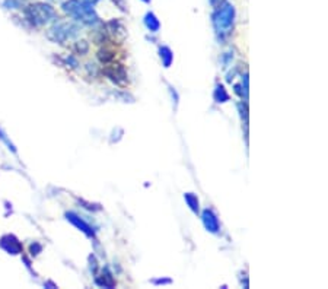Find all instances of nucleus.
Returning a JSON list of instances; mask_svg holds the SVG:
<instances>
[{"label":"nucleus","instance_id":"f257e3e1","mask_svg":"<svg viewBox=\"0 0 328 289\" xmlns=\"http://www.w3.org/2000/svg\"><path fill=\"white\" fill-rule=\"evenodd\" d=\"M63 11L67 12L73 18L83 21V22L92 23L96 19L94 9L86 3V2H79V0H69L63 5Z\"/></svg>","mask_w":328,"mask_h":289},{"label":"nucleus","instance_id":"f03ea898","mask_svg":"<svg viewBox=\"0 0 328 289\" xmlns=\"http://www.w3.org/2000/svg\"><path fill=\"white\" fill-rule=\"evenodd\" d=\"M26 15L35 25H44L54 18V11L47 3H34L26 9Z\"/></svg>","mask_w":328,"mask_h":289},{"label":"nucleus","instance_id":"7ed1b4c3","mask_svg":"<svg viewBox=\"0 0 328 289\" xmlns=\"http://www.w3.org/2000/svg\"><path fill=\"white\" fill-rule=\"evenodd\" d=\"M235 11L231 5H226L223 6L221 11L217 12V15L214 16V23H216V28L219 29V33H228L232 26L234 22Z\"/></svg>","mask_w":328,"mask_h":289},{"label":"nucleus","instance_id":"20e7f679","mask_svg":"<svg viewBox=\"0 0 328 289\" xmlns=\"http://www.w3.org/2000/svg\"><path fill=\"white\" fill-rule=\"evenodd\" d=\"M71 29H75V26H71L70 23H57L54 25L50 33H48V37L53 40V41H57V43H63L66 41L67 38H70L71 35L75 33H71Z\"/></svg>","mask_w":328,"mask_h":289},{"label":"nucleus","instance_id":"39448f33","mask_svg":"<svg viewBox=\"0 0 328 289\" xmlns=\"http://www.w3.org/2000/svg\"><path fill=\"white\" fill-rule=\"evenodd\" d=\"M0 247L9 254H19L22 253V244L18 241L15 235H5L0 238Z\"/></svg>","mask_w":328,"mask_h":289},{"label":"nucleus","instance_id":"423d86ee","mask_svg":"<svg viewBox=\"0 0 328 289\" xmlns=\"http://www.w3.org/2000/svg\"><path fill=\"white\" fill-rule=\"evenodd\" d=\"M203 222H204V227L211 232H216L219 230V223H217V219L216 216L211 213L210 210H204L203 212Z\"/></svg>","mask_w":328,"mask_h":289},{"label":"nucleus","instance_id":"0eeeda50","mask_svg":"<svg viewBox=\"0 0 328 289\" xmlns=\"http://www.w3.org/2000/svg\"><path fill=\"white\" fill-rule=\"evenodd\" d=\"M67 219L70 220L73 225H76L78 228H81L83 232H86L89 237H92V235H94V232H92V230H91V227H89L88 223H85L81 218H78L75 213H67Z\"/></svg>","mask_w":328,"mask_h":289},{"label":"nucleus","instance_id":"6e6552de","mask_svg":"<svg viewBox=\"0 0 328 289\" xmlns=\"http://www.w3.org/2000/svg\"><path fill=\"white\" fill-rule=\"evenodd\" d=\"M146 25H148V28L151 31H158L159 29V21L155 18V15H152V13H149L146 16Z\"/></svg>","mask_w":328,"mask_h":289},{"label":"nucleus","instance_id":"1a4fd4ad","mask_svg":"<svg viewBox=\"0 0 328 289\" xmlns=\"http://www.w3.org/2000/svg\"><path fill=\"white\" fill-rule=\"evenodd\" d=\"M161 57H164V63L165 66L168 68L169 65H171V61H172V54H171V51H169V48H166V47H164L162 50H161Z\"/></svg>","mask_w":328,"mask_h":289},{"label":"nucleus","instance_id":"9d476101","mask_svg":"<svg viewBox=\"0 0 328 289\" xmlns=\"http://www.w3.org/2000/svg\"><path fill=\"white\" fill-rule=\"evenodd\" d=\"M186 200H187V203L190 205V208L193 209L194 212L199 210V200H197V197H194L193 195H186Z\"/></svg>","mask_w":328,"mask_h":289},{"label":"nucleus","instance_id":"9b49d317","mask_svg":"<svg viewBox=\"0 0 328 289\" xmlns=\"http://www.w3.org/2000/svg\"><path fill=\"white\" fill-rule=\"evenodd\" d=\"M214 97H216V100L219 101V103H223V101H226L229 97H228V93L225 92V89H223V86H219L217 88V91L214 93Z\"/></svg>","mask_w":328,"mask_h":289},{"label":"nucleus","instance_id":"f8f14e48","mask_svg":"<svg viewBox=\"0 0 328 289\" xmlns=\"http://www.w3.org/2000/svg\"><path fill=\"white\" fill-rule=\"evenodd\" d=\"M0 139L3 140V142H5V143H6V145L9 146V149H12L13 152H16V149H15V146H13L12 143H11V140H9V139H8V138H6V135H5V133H3L2 130H0Z\"/></svg>","mask_w":328,"mask_h":289},{"label":"nucleus","instance_id":"ddd939ff","mask_svg":"<svg viewBox=\"0 0 328 289\" xmlns=\"http://www.w3.org/2000/svg\"><path fill=\"white\" fill-rule=\"evenodd\" d=\"M38 251H41V245H38V244L34 245V244H32V245H31V254L37 255L38 254Z\"/></svg>","mask_w":328,"mask_h":289},{"label":"nucleus","instance_id":"4468645a","mask_svg":"<svg viewBox=\"0 0 328 289\" xmlns=\"http://www.w3.org/2000/svg\"><path fill=\"white\" fill-rule=\"evenodd\" d=\"M144 2H149V0H144Z\"/></svg>","mask_w":328,"mask_h":289},{"label":"nucleus","instance_id":"2eb2a0df","mask_svg":"<svg viewBox=\"0 0 328 289\" xmlns=\"http://www.w3.org/2000/svg\"><path fill=\"white\" fill-rule=\"evenodd\" d=\"M91 2H92V0H91Z\"/></svg>","mask_w":328,"mask_h":289}]
</instances>
